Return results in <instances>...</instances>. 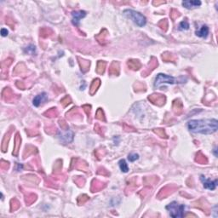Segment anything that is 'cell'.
Wrapping results in <instances>:
<instances>
[{
	"instance_id": "1",
	"label": "cell",
	"mask_w": 218,
	"mask_h": 218,
	"mask_svg": "<svg viewBox=\"0 0 218 218\" xmlns=\"http://www.w3.org/2000/svg\"><path fill=\"white\" fill-rule=\"evenodd\" d=\"M188 129L193 133L199 134H212L218 128V122L216 119H193L188 123Z\"/></svg>"
},
{
	"instance_id": "2",
	"label": "cell",
	"mask_w": 218,
	"mask_h": 218,
	"mask_svg": "<svg viewBox=\"0 0 218 218\" xmlns=\"http://www.w3.org/2000/svg\"><path fill=\"white\" fill-rule=\"evenodd\" d=\"M187 82V78L184 77H179V78H174L171 76H168L166 74L159 73L155 79L154 82V87L158 88L163 84H184Z\"/></svg>"
},
{
	"instance_id": "3",
	"label": "cell",
	"mask_w": 218,
	"mask_h": 218,
	"mask_svg": "<svg viewBox=\"0 0 218 218\" xmlns=\"http://www.w3.org/2000/svg\"><path fill=\"white\" fill-rule=\"evenodd\" d=\"M124 15L126 16L130 20H133L134 23H136L138 27H144L147 23V19L146 17L141 14L138 11L133 10H124Z\"/></svg>"
},
{
	"instance_id": "4",
	"label": "cell",
	"mask_w": 218,
	"mask_h": 218,
	"mask_svg": "<svg viewBox=\"0 0 218 218\" xmlns=\"http://www.w3.org/2000/svg\"><path fill=\"white\" fill-rule=\"evenodd\" d=\"M166 210L169 212V215L172 217H183L186 210V206L184 205H180L177 202L174 201L166 206Z\"/></svg>"
},
{
	"instance_id": "5",
	"label": "cell",
	"mask_w": 218,
	"mask_h": 218,
	"mask_svg": "<svg viewBox=\"0 0 218 218\" xmlns=\"http://www.w3.org/2000/svg\"><path fill=\"white\" fill-rule=\"evenodd\" d=\"M200 181H202L204 188L209 189V190H214V189H216L217 186V179L214 181H210L209 179L205 178V177L202 175V176H200Z\"/></svg>"
},
{
	"instance_id": "6",
	"label": "cell",
	"mask_w": 218,
	"mask_h": 218,
	"mask_svg": "<svg viewBox=\"0 0 218 218\" xmlns=\"http://www.w3.org/2000/svg\"><path fill=\"white\" fill-rule=\"evenodd\" d=\"M72 24L75 26H79V20L86 16V12L84 10H79V11H73L72 13Z\"/></svg>"
},
{
	"instance_id": "7",
	"label": "cell",
	"mask_w": 218,
	"mask_h": 218,
	"mask_svg": "<svg viewBox=\"0 0 218 218\" xmlns=\"http://www.w3.org/2000/svg\"><path fill=\"white\" fill-rule=\"evenodd\" d=\"M59 138L61 140V141H63L65 143H70L73 140V133L68 129H67L66 131L60 133Z\"/></svg>"
},
{
	"instance_id": "8",
	"label": "cell",
	"mask_w": 218,
	"mask_h": 218,
	"mask_svg": "<svg viewBox=\"0 0 218 218\" xmlns=\"http://www.w3.org/2000/svg\"><path fill=\"white\" fill-rule=\"evenodd\" d=\"M181 4L183 7H185L188 10H193L199 7L201 5V2L198 0H188V1H183Z\"/></svg>"
},
{
	"instance_id": "9",
	"label": "cell",
	"mask_w": 218,
	"mask_h": 218,
	"mask_svg": "<svg viewBox=\"0 0 218 218\" xmlns=\"http://www.w3.org/2000/svg\"><path fill=\"white\" fill-rule=\"evenodd\" d=\"M149 101H151L153 104L159 105V106H162L165 101V97L163 95H157V94H153L152 96H150L148 97Z\"/></svg>"
},
{
	"instance_id": "10",
	"label": "cell",
	"mask_w": 218,
	"mask_h": 218,
	"mask_svg": "<svg viewBox=\"0 0 218 218\" xmlns=\"http://www.w3.org/2000/svg\"><path fill=\"white\" fill-rule=\"evenodd\" d=\"M48 99V96L45 92H43L39 95L36 96L34 98H33V101H32V103L35 107H39L40 104H42L43 102H44L45 101H47Z\"/></svg>"
},
{
	"instance_id": "11",
	"label": "cell",
	"mask_w": 218,
	"mask_h": 218,
	"mask_svg": "<svg viewBox=\"0 0 218 218\" xmlns=\"http://www.w3.org/2000/svg\"><path fill=\"white\" fill-rule=\"evenodd\" d=\"M196 35L200 38H206L209 34V27L206 25H203L201 28L198 31H196Z\"/></svg>"
},
{
	"instance_id": "12",
	"label": "cell",
	"mask_w": 218,
	"mask_h": 218,
	"mask_svg": "<svg viewBox=\"0 0 218 218\" xmlns=\"http://www.w3.org/2000/svg\"><path fill=\"white\" fill-rule=\"evenodd\" d=\"M128 66L132 70H138L141 68V63L137 60H130L128 61Z\"/></svg>"
},
{
	"instance_id": "13",
	"label": "cell",
	"mask_w": 218,
	"mask_h": 218,
	"mask_svg": "<svg viewBox=\"0 0 218 218\" xmlns=\"http://www.w3.org/2000/svg\"><path fill=\"white\" fill-rule=\"evenodd\" d=\"M100 84H101V82L98 79L93 80V82L90 85V95H94L96 93V91L97 90L98 87L100 86Z\"/></svg>"
},
{
	"instance_id": "14",
	"label": "cell",
	"mask_w": 218,
	"mask_h": 218,
	"mask_svg": "<svg viewBox=\"0 0 218 218\" xmlns=\"http://www.w3.org/2000/svg\"><path fill=\"white\" fill-rule=\"evenodd\" d=\"M119 168L121 169V171L124 172V173H127L129 171V167H128V165L126 163V161L124 159H121L119 160Z\"/></svg>"
},
{
	"instance_id": "15",
	"label": "cell",
	"mask_w": 218,
	"mask_h": 218,
	"mask_svg": "<svg viewBox=\"0 0 218 218\" xmlns=\"http://www.w3.org/2000/svg\"><path fill=\"white\" fill-rule=\"evenodd\" d=\"M105 68H106V62L105 61H101L99 60L97 63V68H96V72L99 74H103L104 71H105Z\"/></svg>"
},
{
	"instance_id": "16",
	"label": "cell",
	"mask_w": 218,
	"mask_h": 218,
	"mask_svg": "<svg viewBox=\"0 0 218 218\" xmlns=\"http://www.w3.org/2000/svg\"><path fill=\"white\" fill-rule=\"evenodd\" d=\"M109 72L111 74H119V63L113 62L111 65V68L109 69Z\"/></svg>"
},
{
	"instance_id": "17",
	"label": "cell",
	"mask_w": 218,
	"mask_h": 218,
	"mask_svg": "<svg viewBox=\"0 0 218 218\" xmlns=\"http://www.w3.org/2000/svg\"><path fill=\"white\" fill-rule=\"evenodd\" d=\"M15 152H13V154L17 155L18 149H19V145H20V137L19 136V134H16V136H15Z\"/></svg>"
},
{
	"instance_id": "18",
	"label": "cell",
	"mask_w": 218,
	"mask_h": 218,
	"mask_svg": "<svg viewBox=\"0 0 218 218\" xmlns=\"http://www.w3.org/2000/svg\"><path fill=\"white\" fill-rule=\"evenodd\" d=\"M189 28V24L187 20H183L181 21L178 26V29L181 30V31H183V30H188Z\"/></svg>"
},
{
	"instance_id": "19",
	"label": "cell",
	"mask_w": 218,
	"mask_h": 218,
	"mask_svg": "<svg viewBox=\"0 0 218 218\" xmlns=\"http://www.w3.org/2000/svg\"><path fill=\"white\" fill-rule=\"evenodd\" d=\"M96 119H100V120H105L104 119V113H103V112H102V110L101 108L98 109V111H97V113H96Z\"/></svg>"
},
{
	"instance_id": "20",
	"label": "cell",
	"mask_w": 218,
	"mask_h": 218,
	"mask_svg": "<svg viewBox=\"0 0 218 218\" xmlns=\"http://www.w3.org/2000/svg\"><path fill=\"white\" fill-rule=\"evenodd\" d=\"M128 159H129L130 162H134V161H136V160H137L139 159V155L136 154V153H131L128 156Z\"/></svg>"
},
{
	"instance_id": "21",
	"label": "cell",
	"mask_w": 218,
	"mask_h": 218,
	"mask_svg": "<svg viewBox=\"0 0 218 218\" xmlns=\"http://www.w3.org/2000/svg\"><path fill=\"white\" fill-rule=\"evenodd\" d=\"M200 155H201V157H198V155H197L196 161L198 162V163H206V162H207V160H206V159H205V156L202 155V153H201Z\"/></svg>"
},
{
	"instance_id": "22",
	"label": "cell",
	"mask_w": 218,
	"mask_h": 218,
	"mask_svg": "<svg viewBox=\"0 0 218 218\" xmlns=\"http://www.w3.org/2000/svg\"><path fill=\"white\" fill-rule=\"evenodd\" d=\"M159 136H160L161 137H164V136H166L165 135V131H164V129H158L157 130H154Z\"/></svg>"
},
{
	"instance_id": "23",
	"label": "cell",
	"mask_w": 218,
	"mask_h": 218,
	"mask_svg": "<svg viewBox=\"0 0 218 218\" xmlns=\"http://www.w3.org/2000/svg\"><path fill=\"white\" fill-rule=\"evenodd\" d=\"M8 33H9V32H8V30L7 29H5V28L1 29V34H2V36H3V37L7 36V35H8Z\"/></svg>"
},
{
	"instance_id": "24",
	"label": "cell",
	"mask_w": 218,
	"mask_h": 218,
	"mask_svg": "<svg viewBox=\"0 0 218 218\" xmlns=\"http://www.w3.org/2000/svg\"><path fill=\"white\" fill-rule=\"evenodd\" d=\"M214 153H215V155H216V156H217V148L214 149Z\"/></svg>"
}]
</instances>
